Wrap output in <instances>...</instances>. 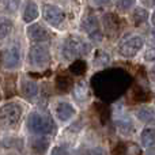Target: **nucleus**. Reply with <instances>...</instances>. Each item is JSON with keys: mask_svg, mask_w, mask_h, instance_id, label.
<instances>
[{"mask_svg": "<svg viewBox=\"0 0 155 155\" xmlns=\"http://www.w3.org/2000/svg\"><path fill=\"white\" fill-rule=\"evenodd\" d=\"M26 34H27V37H29V40L35 44H42V42H46V41L51 40V33L44 26H41V25H38V23L30 25L26 30Z\"/></svg>", "mask_w": 155, "mask_h": 155, "instance_id": "9", "label": "nucleus"}, {"mask_svg": "<svg viewBox=\"0 0 155 155\" xmlns=\"http://www.w3.org/2000/svg\"><path fill=\"white\" fill-rule=\"evenodd\" d=\"M109 61H110V57H109V54H107L106 52H104V51L97 52L95 59H94L95 65H98V67H104V65H106Z\"/></svg>", "mask_w": 155, "mask_h": 155, "instance_id": "20", "label": "nucleus"}, {"mask_svg": "<svg viewBox=\"0 0 155 155\" xmlns=\"http://www.w3.org/2000/svg\"><path fill=\"white\" fill-rule=\"evenodd\" d=\"M51 155H70V153H68L64 147H54L53 150H52Z\"/></svg>", "mask_w": 155, "mask_h": 155, "instance_id": "29", "label": "nucleus"}, {"mask_svg": "<svg viewBox=\"0 0 155 155\" xmlns=\"http://www.w3.org/2000/svg\"><path fill=\"white\" fill-rule=\"evenodd\" d=\"M143 45H144V41L140 35H131L127 40H123L118 45V53L123 57L127 59H131L135 57L140 51H142Z\"/></svg>", "mask_w": 155, "mask_h": 155, "instance_id": "6", "label": "nucleus"}, {"mask_svg": "<svg viewBox=\"0 0 155 155\" xmlns=\"http://www.w3.org/2000/svg\"><path fill=\"white\" fill-rule=\"evenodd\" d=\"M144 59H146V61H154L155 63V49H153V51H148L147 53H146Z\"/></svg>", "mask_w": 155, "mask_h": 155, "instance_id": "30", "label": "nucleus"}, {"mask_svg": "<svg viewBox=\"0 0 155 155\" xmlns=\"http://www.w3.org/2000/svg\"><path fill=\"white\" fill-rule=\"evenodd\" d=\"M22 94L29 99L34 98L38 94V84L35 82H33V80H25L22 83Z\"/></svg>", "mask_w": 155, "mask_h": 155, "instance_id": "14", "label": "nucleus"}, {"mask_svg": "<svg viewBox=\"0 0 155 155\" xmlns=\"http://www.w3.org/2000/svg\"><path fill=\"white\" fill-rule=\"evenodd\" d=\"M56 114L61 121H67L75 116V109L68 102H59L56 106Z\"/></svg>", "mask_w": 155, "mask_h": 155, "instance_id": "12", "label": "nucleus"}, {"mask_svg": "<svg viewBox=\"0 0 155 155\" xmlns=\"http://www.w3.org/2000/svg\"><path fill=\"white\" fill-rule=\"evenodd\" d=\"M137 118L143 123H154L155 121V110L150 106H144V107H140L136 113Z\"/></svg>", "mask_w": 155, "mask_h": 155, "instance_id": "16", "label": "nucleus"}, {"mask_svg": "<svg viewBox=\"0 0 155 155\" xmlns=\"http://www.w3.org/2000/svg\"><path fill=\"white\" fill-rule=\"evenodd\" d=\"M27 128L30 132L41 136L53 135L56 131V124L53 123L49 116L40 114V113H31L27 118Z\"/></svg>", "mask_w": 155, "mask_h": 155, "instance_id": "3", "label": "nucleus"}, {"mask_svg": "<svg viewBox=\"0 0 155 155\" xmlns=\"http://www.w3.org/2000/svg\"><path fill=\"white\" fill-rule=\"evenodd\" d=\"M21 5V0H4V8L8 12H16Z\"/></svg>", "mask_w": 155, "mask_h": 155, "instance_id": "24", "label": "nucleus"}, {"mask_svg": "<svg viewBox=\"0 0 155 155\" xmlns=\"http://www.w3.org/2000/svg\"><path fill=\"white\" fill-rule=\"evenodd\" d=\"M124 151H125V155H142L140 147L136 146L135 143H127V144H124Z\"/></svg>", "mask_w": 155, "mask_h": 155, "instance_id": "21", "label": "nucleus"}, {"mask_svg": "<svg viewBox=\"0 0 155 155\" xmlns=\"http://www.w3.org/2000/svg\"><path fill=\"white\" fill-rule=\"evenodd\" d=\"M22 116V107L16 102H8L0 107V125L8 128L14 127Z\"/></svg>", "mask_w": 155, "mask_h": 155, "instance_id": "4", "label": "nucleus"}, {"mask_svg": "<svg viewBox=\"0 0 155 155\" xmlns=\"http://www.w3.org/2000/svg\"><path fill=\"white\" fill-rule=\"evenodd\" d=\"M142 144L144 147H154L155 146V128H146L142 132Z\"/></svg>", "mask_w": 155, "mask_h": 155, "instance_id": "17", "label": "nucleus"}, {"mask_svg": "<svg viewBox=\"0 0 155 155\" xmlns=\"http://www.w3.org/2000/svg\"><path fill=\"white\" fill-rule=\"evenodd\" d=\"M46 146H48V142H44L42 143V139H35L34 143H33V148H34L35 151H40V153H42V151H45Z\"/></svg>", "mask_w": 155, "mask_h": 155, "instance_id": "27", "label": "nucleus"}, {"mask_svg": "<svg viewBox=\"0 0 155 155\" xmlns=\"http://www.w3.org/2000/svg\"><path fill=\"white\" fill-rule=\"evenodd\" d=\"M57 88H59L60 91H68L71 88V82L68 78L65 76H59L57 78Z\"/></svg>", "mask_w": 155, "mask_h": 155, "instance_id": "22", "label": "nucleus"}, {"mask_svg": "<svg viewBox=\"0 0 155 155\" xmlns=\"http://www.w3.org/2000/svg\"><path fill=\"white\" fill-rule=\"evenodd\" d=\"M86 63L83 61V60H76V61H74L72 64H71L70 67V71L71 74H74V75H82V74L86 72Z\"/></svg>", "mask_w": 155, "mask_h": 155, "instance_id": "19", "label": "nucleus"}, {"mask_svg": "<svg viewBox=\"0 0 155 155\" xmlns=\"http://www.w3.org/2000/svg\"><path fill=\"white\" fill-rule=\"evenodd\" d=\"M29 61L33 67L44 68L51 63V51L44 44H35L30 48L29 52Z\"/></svg>", "mask_w": 155, "mask_h": 155, "instance_id": "5", "label": "nucleus"}, {"mask_svg": "<svg viewBox=\"0 0 155 155\" xmlns=\"http://www.w3.org/2000/svg\"><path fill=\"white\" fill-rule=\"evenodd\" d=\"M147 155H155V148H153V150H150V151H148Z\"/></svg>", "mask_w": 155, "mask_h": 155, "instance_id": "34", "label": "nucleus"}, {"mask_svg": "<svg viewBox=\"0 0 155 155\" xmlns=\"http://www.w3.org/2000/svg\"><path fill=\"white\" fill-rule=\"evenodd\" d=\"M132 21H134V25L136 27H140L142 25H144L146 22L148 21V12L144 8H135L134 12H132Z\"/></svg>", "mask_w": 155, "mask_h": 155, "instance_id": "15", "label": "nucleus"}, {"mask_svg": "<svg viewBox=\"0 0 155 155\" xmlns=\"http://www.w3.org/2000/svg\"><path fill=\"white\" fill-rule=\"evenodd\" d=\"M102 26H104V31L106 33L107 35H110V37L116 35L121 27L120 18L112 12L105 14L104 18H102Z\"/></svg>", "mask_w": 155, "mask_h": 155, "instance_id": "10", "label": "nucleus"}, {"mask_svg": "<svg viewBox=\"0 0 155 155\" xmlns=\"http://www.w3.org/2000/svg\"><path fill=\"white\" fill-rule=\"evenodd\" d=\"M38 18V7L34 2H27L26 7H25L23 11V21L26 23H30V22L35 21Z\"/></svg>", "mask_w": 155, "mask_h": 155, "instance_id": "13", "label": "nucleus"}, {"mask_svg": "<svg viewBox=\"0 0 155 155\" xmlns=\"http://www.w3.org/2000/svg\"><path fill=\"white\" fill-rule=\"evenodd\" d=\"M93 2H94V4H97V5H105V4H107L110 0H93Z\"/></svg>", "mask_w": 155, "mask_h": 155, "instance_id": "32", "label": "nucleus"}, {"mask_svg": "<svg viewBox=\"0 0 155 155\" xmlns=\"http://www.w3.org/2000/svg\"><path fill=\"white\" fill-rule=\"evenodd\" d=\"M135 2H136V0H117L116 7L120 11H123V12H127V11L135 4Z\"/></svg>", "mask_w": 155, "mask_h": 155, "instance_id": "23", "label": "nucleus"}, {"mask_svg": "<svg viewBox=\"0 0 155 155\" xmlns=\"http://www.w3.org/2000/svg\"><path fill=\"white\" fill-rule=\"evenodd\" d=\"M150 79L155 83V65H154V67L150 70Z\"/></svg>", "mask_w": 155, "mask_h": 155, "instance_id": "33", "label": "nucleus"}, {"mask_svg": "<svg viewBox=\"0 0 155 155\" xmlns=\"http://www.w3.org/2000/svg\"><path fill=\"white\" fill-rule=\"evenodd\" d=\"M91 46L79 35H70L63 45V56L65 60H74L76 57H83L88 54Z\"/></svg>", "mask_w": 155, "mask_h": 155, "instance_id": "2", "label": "nucleus"}, {"mask_svg": "<svg viewBox=\"0 0 155 155\" xmlns=\"http://www.w3.org/2000/svg\"><path fill=\"white\" fill-rule=\"evenodd\" d=\"M129 79L123 71H107V72L98 74L93 80L95 93L104 99H113L117 98L127 84Z\"/></svg>", "mask_w": 155, "mask_h": 155, "instance_id": "1", "label": "nucleus"}, {"mask_svg": "<svg viewBox=\"0 0 155 155\" xmlns=\"http://www.w3.org/2000/svg\"><path fill=\"white\" fill-rule=\"evenodd\" d=\"M147 45L150 46V48L155 49V29L151 30L150 34H148V38H147Z\"/></svg>", "mask_w": 155, "mask_h": 155, "instance_id": "28", "label": "nucleus"}, {"mask_svg": "<svg viewBox=\"0 0 155 155\" xmlns=\"http://www.w3.org/2000/svg\"><path fill=\"white\" fill-rule=\"evenodd\" d=\"M21 60V52L18 46H11L3 53V64L5 68H15Z\"/></svg>", "mask_w": 155, "mask_h": 155, "instance_id": "11", "label": "nucleus"}, {"mask_svg": "<svg viewBox=\"0 0 155 155\" xmlns=\"http://www.w3.org/2000/svg\"><path fill=\"white\" fill-rule=\"evenodd\" d=\"M140 3H142L144 7H147V8L155 7V0H140Z\"/></svg>", "mask_w": 155, "mask_h": 155, "instance_id": "31", "label": "nucleus"}, {"mask_svg": "<svg viewBox=\"0 0 155 155\" xmlns=\"http://www.w3.org/2000/svg\"><path fill=\"white\" fill-rule=\"evenodd\" d=\"M80 27L87 33L90 40H93L94 42H101L102 41L104 34H102V31H101V26H99L98 18H97L94 14H86L82 19Z\"/></svg>", "mask_w": 155, "mask_h": 155, "instance_id": "7", "label": "nucleus"}, {"mask_svg": "<svg viewBox=\"0 0 155 155\" xmlns=\"http://www.w3.org/2000/svg\"><path fill=\"white\" fill-rule=\"evenodd\" d=\"M151 21H153V25H154V26H155V11H154L153 16H151Z\"/></svg>", "mask_w": 155, "mask_h": 155, "instance_id": "35", "label": "nucleus"}, {"mask_svg": "<svg viewBox=\"0 0 155 155\" xmlns=\"http://www.w3.org/2000/svg\"><path fill=\"white\" fill-rule=\"evenodd\" d=\"M78 155H106L105 150L101 147H95V148H88V150H82L79 151Z\"/></svg>", "mask_w": 155, "mask_h": 155, "instance_id": "26", "label": "nucleus"}, {"mask_svg": "<svg viewBox=\"0 0 155 155\" xmlns=\"http://www.w3.org/2000/svg\"><path fill=\"white\" fill-rule=\"evenodd\" d=\"M75 94H76V97L79 99H84V98H87V87H86V84L83 82H80V83H78L76 84V87H75Z\"/></svg>", "mask_w": 155, "mask_h": 155, "instance_id": "25", "label": "nucleus"}, {"mask_svg": "<svg viewBox=\"0 0 155 155\" xmlns=\"http://www.w3.org/2000/svg\"><path fill=\"white\" fill-rule=\"evenodd\" d=\"M42 16L45 22H48L51 26H60L65 21V12L63 8L57 7L54 4H45L42 8Z\"/></svg>", "mask_w": 155, "mask_h": 155, "instance_id": "8", "label": "nucleus"}, {"mask_svg": "<svg viewBox=\"0 0 155 155\" xmlns=\"http://www.w3.org/2000/svg\"><path fill=\"white\" fill-rule=\"evenodd\" d=\"M12 21L8 18H0V38H5L12 31Z\"/></svg>", "mask_w": 155, "mask_h": 155, "instance_id": "18", "label": "nucleus"}]
</instances>
